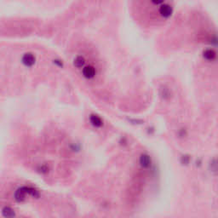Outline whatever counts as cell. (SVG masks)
I'll use <instances>...</instances> for the list:
<instances>
[{"label": "cell", "instance_id": "52a82bcc", "mask_svg": "<svg viewBox=\"0 0 218 218\" xmlns=\"http://www.w3.org/2000/svg\"><path fill=\"white\" fill-rule=\"evenodd\" d=\"M2 214L5 218H14L15 216V213L13 209H11L10 207H4L2 210Z\"/></svg>", "mask_w": 218, "mask_h": 218}, {"label": "cell", "instance_id": "8992f818", "mask_svg": "<svg viewBox=\"0 0 218 218\" xmlns=\"http://www.w3.org/2000/svg\"><path fill=\"white\" fill-rule=\"evenodd\" d=\"M140 165L143 168H148L151 165V158L148 154H142L140 157Z\"/></svg>", "mask_w": 218, "mask_h": 218}, {"label": "cell", "instance_id": "5b68a950", "mask_svg": "<svg viewBox=\"0 0 218 218\" xmlns=\"http://www.w3.org/2000/svg\"><path fill=\"white\" fill-rule=\"evenodd\" d=\"M26 194H27V191H26V188L24 187H21L20 189H18L15 194V199H16L19 202L21 201H23L25 199V197H26Z\"/></svg>", "mask_w": 218, "mask_h": 218}, {"label": "cell", "instance_id": "6da1fadb", "mask_svg": "<svg viewBox=\"0 0 218 218\" xmlns=\"http://www.w3.org/2000/svg\"><path fill=\"white\" fill-rule=\"evenodd\" d=\"M159 14L161 15L163 17H169L172 14V8L170 6L169 4H163L159 7Z\"/></svg>", "mask_w": 218, "mask_h": 218}, {"label": "cell", "instance_id": "3957f363", "mask_svg": "<svg viewBox=\"0 0 218 218\" xmlns=\"http://www.w3.org/2000/svg\"><path fill=\"white\" fill-rule=\"evenodd\" d=\"M83 75L86 78H92L95 77V67L92 66H86L83 68Z\"/></svg>", "mask_w": 218, "mask_h": 218}, {"label": "cell", "instance_id": "ba28073f", "mask_svg": "<svg viewBox=\"0 0 218 218\" xmlns=\"http://www.w3.org/2000/svg\"><path fill=\"white\" fill-rule=\"evenodd\" d=\"M90 119V122L94 126L100 127L102 125V120L101 119V118H99L96 115H91Z\"/></svg>", "mask_w": 218, "mask_h": 218}, {"label": "cell", "instance_id": "30bf717a", "mask_svg": "<svg viewBox=\"0 0 218 218\" xmlns=\"http://www.w3.org/2000/svg\"><path fill=\"white\" fill-rule=\"evenodd\" d=\"M211 168L213 170V171H218V160L217 159H215L212 161L211 164Z\"/></svg>", "mask_w": 218, "mask_h": 218}, {"label": "cell", "instance_id": "277c9868", "mask_svg": "<svg viewBox=\"0 0 218 218\" xmlns=\"http://www.w3.org/2000/svg\"><path fill=\"white\" fill-rule=\"evenodd\" d=\"M203 56H204V59H206L208 61H214L216 57V53L214 49H205L203 53Z\"/></svg>", "mask_w": 218, "mask_h": 218}, {"label": "cell", "instance_id": "7a4b0ae2", "mask_svg": "<svg viewBox=\"0 0 218 218\" xmlns=\"http://www.w3.org/2000/svg\"><path fill=\"white\" fill-rule=\"evenodd\" d=\"M22 62L27 66V67H31L32 66L34 62H35V57L32 55V53H27L25 54L23 57H22Z\"/></svg>", "mask_w": 218, "mask_h": 218}, {"label": "cell", "instance_id": "9c48e42d", "mask_svg": "<svg viewBox=\"0 0 218 218\" xmlns=\"http://www.w3.org/2000/svg\"><path fill=\"white\" fill-rule=\"evenodd\" d=\"M85 58L83 57H78L75 60H74V66L77 67H82L85 64Z\"/></svg>", "mask_w": 218, "mask_h": 218}]
</instances>
